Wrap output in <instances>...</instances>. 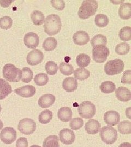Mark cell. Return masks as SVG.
I'll use <instances>...</instances> for the list:
<instances>
[{"label":"cell","mask_w":131,"mask_h":147,"mask_svg":"<svg viewBox=\"0 0 131 147\" xmlns=\"http://www.w3.org/2000/svg\"><path fill=\"white\" fill-rule=\"evenodd\" d=\"M16 138V131L12 127H5L0 133L1 140L6 144H10L14 142Z\"/></svg>","instance_id":"obj_9"},{"label":"cell","mask_w":131,"mask_h":147,"mask_svg":"<svg viewBox=\"0 0 131 147\" xmlns=\"http://www.w3.org/2000/svg\"><path fill=\"white\" fill-rule=\"evenodd\" d=\"M16 94L23 98H31L36 94L35 87L32 85H26L14 90Z\"/></svg>","instance_id":"obj_14"},{"label":"cell","mask_w":131,"mask_h":147,"mask_svg":"<svg viewBox=\"0 0 131 147\" xmlns=\"http://www.w3.org/2000/svg\"><path fill=\"white\" fill-rule=\"evenodd\" d=\"M22 78L21 80L24 83H29L33 78V73L29 67H24L22 69Z\"/></svg>","instance_id":"obj_32"},{"label":"cell","mask_w":131,"mask_h":147,"mask_svg":"<svg viewBox=\"0 0 131 147\" xmlns=\"http://www.w3.org/2000/svg\"><path fill=\"white\" fill-rule=\"evenodd\" d=\"M3 127V123L2 122V121L0 120V130H1Z\"/></svg>","instance_id":"obj_47"},{"label":"cell","mask_w":131,"mask_h":147,"mask_svg":"<svg viewBox=\"0 0 131 147\" xmlns=\"http://www.w3.org/2000/svg\"><path fill=\"white\" fill-rule=\"evenodd\" d=\"M58 117L60 121L68 122L72 119V111L68 107H63L58 111Z\"/></svg>","instance_id":"obj_21"},{"label":"cell","mask_w":131,"mask_h":147,"mask_svg":"<svg viewBox=\"0 0 131 147\" xmlns=\"http://www.w3.org/2000/svg\"><path fill=\"white\" fill-rule=\"evenodd\" d=\"M74 42L79 46H83L90 41V36L89 34L83 31H78L74 34Z\"/></svg>","instance_id":"obj_16"},{"label":"cell","mask_w":131,"mask_h":147,"mask_svg":"<svg viewBox=\"0 0 131 147\" xmlns=\"http://www.w3.org/2000/svg\"><path fill=\"white\" fill-rule=\"evenodd\" d=\"M98 2L94 0L84 1L79 9L78 15L80 19L85 20L94 16L98 8Z\"/></svg>","instance_id":"obj_2"},{"label":"cell","mask_w":131,"mask_h":147,"mask_svg":"<svg viewBox=\"0 0 131 147\" xmlns=\"http://www.w3.org/2000/svg\"><path fill=\"white\" fill-rule=\"evenodd\" d=\"M13 25V20L10 16H4L0 18V28L7 30L11 28Z\"/></svg>","instance_id":"obj_38"},{"label":"cell","mask_w":131,"mask_h":147,"mask_svg":"<svg viewBox=\"0 0 131 147\" xmlns=\"http://www.w3.org/2000/svg\"><path fill=\"white\" fill-rule=\"evenodd\" d=\"M50 2L52 7L58 11H62L65 8V2L63 0H52Z\"/></svg>","instance_id":"obj_41"},{"label":"cell","mask_w":131,"mask_h":147,"mask_svg":"<svg viewBox=\"0 0 131 147\" xmlns=\"http://www.w3.org/2000/svg\"><path fill=\"white\" fill-rule=\"evenodd\" d=\"M58 46V41L54 37H48L43 43V47L46 51H52Z\"/></svg>","instance_id":"obj_24"},{"label":"cell","mask_w":131,"mask_h":147,"mask_svg":"<svg viewBox=\"0 0 131 147\" xmlns=\"http://www.w3.org/2000/svg\"><path fill=\"white\" fill-rule=\"evenodd\" d=\"M78 111L79 115L82 118L90 119L95 115L96 108L92 102L85 101L79 105Z\"/></svg>","instance_id":"obj_6"},{"label":"cell","mask_w":131,"mask_h":147,"mask_svg":"<svg viewBox=\"0 0 131 147\" xmlns=\"http://www.w3.org/2000/svg\"><path fill=\"white\" fill-rule=\"evenodd\" d=\"M58 69L57 64L53 61H48L45 65V69L47 73L50 75H54L57 73Z\"/></svg>","instance_id":"obj_39"},{"label":"cell","mask_w":131,"mask_h":147,"mask_svg":"<svg viewBox=\"0 0 131 147\" xmlns=\"http://www.w3.org/2000/svg\"><path fill=\"white\" fill-rule=\"evenodd\" d=\"M1 110H2V108H1V106L0 105V112H1Z\"/></svg>","instance_id":"obj_49"},{"label":"cell","mask_w":131,"mask_h":147,"mask_svg":"<svg viewBox=\"0 0 131 147\" xmlns=\"http://www.w3.org/2000/svg\"><path fill=\"white\" fill-rule=\"evenodd\" d=\"M52 117L53 114L51 111L49 110H45L41 112L38 117V120L41 123L43 124H46L52 120Z\"/></svg>","instance_id":"obj_29"},{"label":"cell","mask_w":131,"mask_h":147,"mask_svg":"<svg viewBox=\"0 0 131 147\" xmlns=\"http://www.w3.org/2000/svg\"><path fill=\"white\" fill-rule=\"evenodd\" d=\"M13 1H5V0H1L0 1V5L3 8H7L11 5L13 2Z\"/></svg>","instance_id":"obj_44"},{"label":"cell","mask_w":131,"mask_h":147,"mask_svg":"<svg viewBox=\"0 0 131 147\" xmlns=\"http://www.w3.org/2000/svg\"><path fill=\"white\" fill-rule=\"evenodd\" d=\"M119 36L121 40L124 42H128L131 39V28L130 26L122 27L119 33Z\"/></svg>","instance_id":"obj_31"},{"label":"cell","mask_w":131,"mask_h":147,"mask_svg":"<svg viewBox=\"0 0 131 147\" xmlns=\"http://www.w3.org/2000/svg\"><path fill=\"white\" fill-rule=\"evenodd\" d=\"M62 27L61 18L56 14H50L48 16L44 22V32L49 36L58 33Z\"/></svg>","instance_id":"obj_1"},{"label":"cell","mask_w":131,"mask_h":147,"mask_svg":"<svg viewBox=\"0 0 131 147\" xmlns=\"http://www.w3.org/2000/svg\"><path fill=\"white\" fill-rule=\"evenodd\" d=\"M119 15L123 20H128L131 18V4L129 2L124 3L120 5Z\"/></svg>","instance_id":"obj_22"},{"label":"cell","mask_w":131,"mask_h":147,"mask_svg":"<svg viewBox=\"0 0 131 147\" xmlns=\"http://www.w3.org/2000/svg\"><path fill=\"white\" fill-rule=\"evenodd\" d=\"M131 107H128L126 110V115L130 119H131Z\"/></svg>","instance_id":"obj_45"},{"label":"cell","mask_w":131,"mask_h":147,"mask_svg":"<svg viewBox=\"0 0 131 147\" xmlns=\"http://www.w3.org/2000/svg\"><path fill=\"white\" fill-rule=\"evenodd\" d=\"M56 100V98L52 94H45L41 96L38 100V105L43 108L47 109L52 106Z\"/></svg>","instance_id":"obj_18"},{"label":"cell","mask_w":131,"mask_h":147,"mask_svg":"<svg viewBox=\"0 0 131 147\" xmlns=\"http://www.w3.org/2000/svg\"><path fill=\"white\" fill-rule=\"evenodd\" d=\"M124 69V63L120 59L116 58L108 61L105 65V71L108 75L121 73Z\"/></svg>","instance_id":"obj_4"},{"label":"cell","mask_w":131,"mask_h":147,"mask_svg":"<svg viewBox=\"0 0 131 147\" xmlns=\"http://www.w3.org/2000/svg\"><path fill=\"white\" fill-rule=\"evenodd\" d=\"M109 54V49L105 45H97L92 50V58L96 63L105 62Z\"/></svg>","instance_id":"obj_7"},{"label":"cell","mask_w":131,"mask_h":147,"mask_svg":"<svg viewBox=\"0 0 131 147\" xmlns=\"http://www.w3.org/2000/svg\"><path fill=\"white\" fill-rule=\"evenodd\" d=\"M94 22L96 26L100 27H104L108 25L109 19L107 16L105 14H99L95 16Z\"/></svg>","instance_id":"obj_33"},{"label":"cell","mask_w":131,"mask_h":147,"mask_svg":"<svg viewBox=\"0 0 131 147\" xmlns=\"http://www.w3.org/2000/svg\"><path fill=\"white\" fill-rule=\"evenodd\" d=\"M118 131L124 135H128L131 133V123L130 121H124L120 122L118 126Z\"/></svg>","instance_id":"obj_30"},{"label":"cell","mask_w":131,"mask_h":147,"mask_svg":"<svg viewBox=\"0 0 131 147\" xmlns=\"http://www.w3.org/2000/svg\"><path fill=\"white\" fill-rule=\"evenodd\" d=\"M3 76L7 82H18L22 78L21 69L16 68V66L11 63L5 65L2 70Z\"/></svg>","instance_id":"obj_3"},{"label":"cell","mask_w":131,"mask_h":147,"mask_svg":"<svg viewBox=\"0 0 131 147\" xmlns=\"http://www.w3.org/2000/svg\"><path fill=\"white\" fill-rule=\"evenodd\" d=\"M59 138L64 144L70 145L73 143L75 141V134L73 130L65 128L59 132Z\"/></svg>","instance_id":"obj_11"},{"label":"cell","mask_w":131,"mask_h":147,"mask_svg":"<svg viewBox=\"0 0 131 147\" xmlns=\"http://www.w3.org/2000/svg\"><path fill=\"white\" fill-rule=\"evenodd\" d=\"M31 19L34 25L41 26L45 21V16L41 11L35 10L31 14Z\"/></svg>","instance_id":"obj_23"},{"label":"cell","mask_w":131,"mask_h":147,"mask_svg":"<svg viewBox=\"0 0 131 147\" xmlns=\"http://www.w3.org/2000/svg\"><path fill=\"white\" fill-rule=\"evenodd\" d=\"M74 76L76 80L83 81L89 78L90 76V72L88 70L83 68L77 69L74 71Z\"/></svg>","instance_id":"obj_26"},{"label":"cell","mask_w":131,"mask_h":147,"mask_svg":"<svg viewBox=\"0 0 131 147\" xmlns=\"http://www.w3.org/2000/svg\"><path fill=\"white\" fill-rule=\"evenodd\" d=\"M121 82L124 84H131V71L130 70L124 71Z\"/></svg>","instance_id":"obj_42"},{"label":"cell","mask_w":131,"mask_h":147,"mask_svg":"<svg viewBox=\"0 0 131 147\" xmlns=\"http://www.w3.org/2000/svg\"><path fill=\"white\" fill-rule=\"evenodd\" d=\"M24 42L26 47L31 49H36L39 43V38L36 33L29 32L25 35Z\"/></svg>","instance_id":"obj_12"},{"label":"cell","mask_w":131,"mask_h":147,"mask_svg":"<svg viewBox=\"0 0 131 147\" xmlns=\"http://www.w3.org/2000/svg\"><path fill=\"white\" fill-rule=\"evenodd\" d=\"M100 126L101 125L98 121L91 119L85 124V130L88 134L96 135L100 131Z\"/></svg>","instance_id":"obj_15"},{"label":"cell","mask_w":131,"mask_h":147,"mask_svg":"<svg viewBox=\"0 0 131 147\" xmlns=\"http://www.w3.org/2000/svg\"><path fill=\"white\" fill-rule=\"evenodd\" d=\"M100 137L107 144H112L117 139V131L111 126H105L100 130Z\"/></svg>","instance_id":"obj_5"},{"label":"cell","mask_w":131,"mask_h":147,"mask_svg":"<svg viewBox=\"0 0 131 147\" xmlns=\"http://www.w3.org/2000/svg\"><path fill=\"white\" fill-rule=\"evenodd\" d=\"M84 125V121L81 118H74L71 119L69 126L72 130H78Z\"/></svg>","instance_id":"obj_40"},{"label":"cell","mask_w":131,"mask_h":147,"mask_svg":"<svg viewBox=\"0 0 131 147\" xmlns=\"http://www.w3.org/2000/svg\"><path fill=\"white\" fill-rule=\"evenodd\" d=\"M30 147H41V146H38V145H35V144H34V145H32Z\"/></svg>","instance_id":"obj_48"},{"label":"cell","mask_w":131,"mask_h":147,"mask_svg":"<svg viewBox=\"0 0 131 147\" xmlns=\"http://www.w3.org/2000/svg\"><path fill=\"white\" fill-rule=\"evenodd\" d=\"M130 50V45L127 42H121L115 47V52L117 55L124 56L127 55Z\"/></svg>","instance_id":"obj_35"},{"label":"cell","mask_w":131,"mask_h":147,"mask_svg":"<svg viewBox=\"0 0 131 147\" xmlns=\"http://www.w3.org/2000/svg\"><path fill=\"white\" fill-rule=\"evenodd\" d=\"M12 92L10 84L5 79L0 78V100H3Z\"/></svg>","instance_id":"obj_20"},{"label":"cell","mask_w":131,"mask_h":147,"mask_svg":"<svg viewBox=\"0 0 131 147\" xmlns=\"http://www.w3.org/2000/svg\"><path fill=\"white\" fill-rule=\"evenodd\" d=\"M43 59V53L39 49H33L28 53L26 57V61L29 65L34 66L41 63Z\"/></svg>","instance_id":"obj_10"},{"label":"cell","mask_w":131,"mask_h":147,"mask_svg":"<svg viewBox=\"0 0 131 147\" xmlns=\"http://www.w3.org/2000/svg\"><path fill=\"white\" fill-rule=\"evenodd\" d=\"M76 62L79 67L84 68L89 65L91 62V58L86 54L81 53L77 56Z\"/></svg>","instance_id":"obj_25"},{"label":"cell","mask_w":131,"mask_h":147,"mask_svg":"<svg viewBox=\"0 0 131 147\" xmlns=\"http://www.w3.org/2000/svg\"><path fill=\"white\" fill-rule=\"evenodd\" d=\"M28 141L25 137L18 138L16 142V147H28Z\"/></svg>","instance_id":"obj_43"},{"label":"cell","mask_w":131,"mask_h":147,"mask_svg":"<svg viewBox=\"0 0 131 147\" xmlns=\"http://www.w3.org/2000/svg\"><path fill=\"white\" fill-rule=\"evenodd\" d=\"M62 87L67 92H73L78 88L77 80L73 77H68L63 80Z\"/></svg>","instance_id":"obj_19"},{"label":"cell","mask_w":131,"mask_h":147,"mask_svg":"<svg viewBox=\"0 0 131 147\" xmlns=\"http://www.w3.org/2000/svg\"><path fill=\"white\" fill-rule=\"evenodd\" d=\"M105 123L109 126H115L120 121V114L115 111H109L104 115Z\"/></svg>","instance_id":"obj_13"},{"label":"cell","mask_w":131,"mask_h":147,"mask_svg":"<svg viewBox=\"0 0 131 147\" xmlns=\"http://www.w3.org/2000/svg\"><path fill=\"white\" fill-rule=\"evenodd\" d=\"M107 44V39L106 37L102 34H97L92 38L91 40V45L94 47L97 45H105Z\"/></svg>","instance_id":"obj_34"},{"label":"cell","mask_w":131,"mask_h":147,"mask_svg":"<svg viewBox=\"0 0 131 147\" xmlns=\"http://www.w3.org/2000/svg\"><path fill=\"white\" fill-rule=\"evenodd\" d=\"M59 69L61 73L66 76L72 75L74 72L73 67L71 64L66 62H62L60 64Z\"/></svg>","instance_id":"obj_37"},{"label":"cell","mask_w":131,"mask_h":147,"mask_svg":"<svg viewBox=\"0 0 131 147\" xmlns=\"http://www.w3.org/2000/svg\"><path fill=\"white\" fill-rule=\"evenodd\" d=\"M115 96L119 100L127 102L131 99V90L125 87H120L115 90Z\"/></svg>","instance_id":"obj_17"},{"label":"cell","mask_w":131,"mask_h":147,"mask_svg":"<svg viewBox=\"0 0 131 147\" xmlns=\"http://www.w3.org/2000/svg\"><path fill=\"white\" fill-rule=\"evenodd\" d=\"M18 129L22 134L31 135L36 130V123L30 118H24L19 121Z\"/></svg>","instance_id":"obj_8"},{"label":"cell","mask_w":131,"mask_h":147,"mask_svg":"<svg viewBox=\"0 0 131 147\" xmlns=\"http://www.w3.org/2000/svg\"><path fill=\"white\" fill-rule=\"evenodd\" d=\"M100 91L105 94L113 93L116 89L115 84L110 81L103 82L100 86Z\"/></svg>","instance_id":"obj_28"},{"label":"cell","mask_w":131,"mask_h":147,"mask_svg":"<svg viewBox=\"0 0 131 147\" xmlns=\"http://www.w3.org/2000/svg\"><path fill=\"white\" fill-rule=\"evenodd\" d=\"M43 147H60L59 139L56 135H50L45 138L43 143Z\"/></svg>","instance_id":"obj_27"},{"label":"cell","mask_w":131,"mask_h":147,"mask_svg":"<svg viewBox=\"0 0 131 147\" xmlns=\"http://www.w3.org/2000/svg\"><path fill=\"white\" fill-rule=\"evenodd\" d=\"M119 147H131V144L129 142H124L121 143Z\"/></svg>","instance_id":"obj_46"},{"label":"cell","mask_w":131,"mask_h":147,"mask_svg":"<svg viewBox=\"0 0 131 147\" xmlns=\"http://www.w3.org/2000/svg\"><path fill=\"white\" fill-rule=\"evenodd\" d=\"M49 78L46 74H38L34 78V82L38 86H43L47 84Z\"/></svg>","instance_id":"obj_36"}]
</instances>
